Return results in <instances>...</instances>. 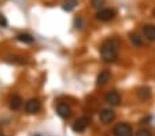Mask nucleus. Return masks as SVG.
<instances>
[{"label": "nucleus", "mask_w": 155, "mask_h": 136, "mask_svg": "<svg viewBox=\"0 0 155 136\" xmlns=\"http://www.w3.org/2000/svg\"><path fill=\"white\" fill-rule=\"evenodd\" d=\"M120 54V40L117 37L106 38L100 45V56H102L103 62L111 63L115 62Z\"/></svg>", "instance_id": "nucleus-1"}, {"label": "nucleus", "mask_w": 155, "mask_h": 136, "mask_svg": "<svg viewBox=\"0 0 155 136\" xmlns=\"http://www.w3.org/2000/svg\"><path fill=\"white\" fill-rule=\"evenodd\" d=\"M113 136H133V131L128 122H120L113 129Z\"/></svg>", "instance_id": "nucleus-2"}, {"label": "nucleus", "mask_w": 155, "mask_h": 136, "mask_svg": "<svg viewBox=\"0 0 155 136\" xmlns=\"http://www.w3.org/2000/svg\"><path fill=\"white\" fill-rule=\"evenodd\" d=\"M115 17V11L113 8H102L96 12V19L100 22H108L114 19Z\"/></svg>", "instance_id": "nucleus-3"}, {"label": "nucleus", "mask_w": 155, "mask_h": 136, "mask_svg": "<svg viewBox=\"0 0 155 136\" xmlns=\"http://www.w3.org/2000/svg\"><path fill=\"white\" fill-rule=\"evenodd\" d=\"M114 118H115V113H114V110H113V109H103V110H100L99 120H100V122H102V124H104V125L111 124V122L114 121Z\"/></svg>", "instance_id": "nucleus-4"}, {"label": "nucleus", "mask_w": 155, "mask_h": 136, "mask_svg": "<svg viewBox=\"0 0 155 136\" xmlns=\"http://www.w3.org/2000/svg\"><path fill=\"white\" fill-rule=\"evenodd\" d=\"M88 127H89V118L88 117H80L71 125V128H73V131L76 133H82Z\"/></svg>", "instance_id": "nucleus-5"}, {"label": "nucleus", "mask_w": 155, "mask_h": 136, "mask_svg": "<svg viewBox=\"0 0 155 136\" xmlns=\"http://www.w3.org/2000/svg\"><path fill=\"white\" fill-rule=\"evenodd\" d=\"M104 101L106 103H108L110 106H118L121 103V95L118 91L113 89V91H108L107 94L104 95Z\"/></svg>", "instance_id": "nucleus-6"}, {"label": "nucleus", "mask_w": 155, "mask_h": 136, "mask_svg": "<svg viewBox=\"0 0 155 136\" xmlns=\"http://www.w3.org/2000/svg\"><path fill=\"white\" fill-rule=\"evenodd\" d=\"M41 109V103L38 99L36 98H32L29 99V101L25 103V111L28 113V114H36V113H38Z\"/></svg>", "instance_id": "nucleus-7"}, {"label": "nucleus", "mask_w": 155, "mask_h": 136, "mask_svg": "<svg viewBox=\"0 0 155 136\" xmlns=\"http://www.w3.org/2000/svg\"><path fill=\"white\" fill-rule=\"evenodd\" d=\"M56 113H58V115L61 118L66 120L71 115V109L68 103H58V106H56Z\"/></svg>", "instance_id": "nucleus-8"}, {"label": "nucleus", "mask_w": 155, "mask_h": 136, "mask_svg": "<svg viewBox=\"0 0 155 136\" xmlns=\"http://www.w3.org/2000/svg\"><path fill=\"white\" fill-rule=\"evenodd\" d=\"M143 36L148 40V41H155V25L146 24L143 25Z\"/></svg>", "instance_id": "nucleus-9"}, {"label": "nucleus", "mask_w": 155, "mask_h": 136, "mask_svg": "<svg viewBox=\"0 0 155 136\" xmlns=\"http://www.w3.org/2000/svg\"><path fill=\"white\" fill-rule=\"evenodd\" d=\"M22 103L24 102H22V98H21L19 95H12L8 101V107L12 111H17V110H19L22 107Z\"/></svg>", "instance_id": "nucleus-10"}, {"label": "nucleus", "mask_w": 155, "mask_h": 136, "mask_svg": "<svg viewBox=\"0 0 155 136\" xmlns=\"http://www.w3.org/2000/svg\"><path fill=\"white\" fill-rule=\"evenodd\" d=\"M110 78H111V73L108 70H103L99 73V76H97L96 78V85L97 87H103L106 85V84L110 81Z\"/></svg>", "instance_id": "nucleus-11"}, {"label": "nucleus", "mask_w": 155, "mask_h": 136, "mask_svg": "<svg viewBox=\"0 0 155 136\" xmlns=\"http://www.w3.org/2000/svg\"><path fill=\"white\" fill-rule=\"evenodd\" d=\"M136 94H137V98L140 99V101H148V99L151 98L152 92H151V88H150V87L144 85V87H140Z\"/></svg>", "instance_id": "nucleus-12"}, {"label": "nucleus", "mask_w": 155, "mask_h": 136, "mask_svg": "<svg viewBox=\"0 0 155 136\" xmlns=\"http://www.w3.org/2000/svg\"><path fill=\"white\" fill-rule=\"evenodd\" d=\"M17 40L21 43H24V44H32L35 41V37L29 33H21V35L17 36Z\"/></svg>", "instance_id": "nucleus-13"}, {"label": "nucleus", "mask_w": 155, "mask_h": 136, "mask_svg": "<svg viewBox=\"0 0 155 136\" xmlns=\"http://www.w3.org/2000/svg\"><path fill=\"white\" fill-rule=\"evenodd\" d=\"M129 38H130V43L135 45V47H141V45L144 44L143 37H140L137 33H130V35H129Z\"/></svg>", "instance_id": "nucleus-14"}, {"label": "nucleus", "mask_w": 155, "mask_h": 136, "mask_svg": "<svg viewBox=\"0 0 155 136\" xmlns=\"http://www.w3.org/2000/svg\"><path fill=\"white\" fill-rule=\"evenodd\" d=\"M77 4H78L77 0H64L63 2V10L64 11H73V10L77 7Z\"/></svg>", "instance_id": "nucleus-15"}, {"label": "nucleus", "mask_w": 155, "mask_h": 136, "mask_svg": "<svg viewBox=\"0 0 155 136\" xmlns=\"http://www.w3.org/2000/svg\"><path fill=\"white\" fill-rule=\"evenodd\" d=\"M91 4L95 10H102V8H104L106 0H91Z\"/></svg>", "instance_id": "nucleus-16"}, {"label": "nucleus", "mask_w": 155, "mask_h": 136, "mask_svg": "<svg viewBox=\"0 0 155 136\" xmlns=\"http://www.w3.org/2000/svg\"><path fill=\"white\" fill-rule=\"evenodd\" d=\"M136 136H152V133L148 129H146V128H141V129H139L136 132Z\"/></svg>", "instance_id": "nucleus-17"}, {"label": "nucleus", "mask_w": 155, "mask_h": 136, "mask_svg": "<svg viewBox=\"0 0 155 136\" xmlns=\"http://www.w3.org/2000/svg\"><path fill=\"white\" fill-rule=\"evenodd\" d=\"M7 25H8V22H7V18L4 17L3 14H0V26H2V28H7Z\"/></svg>", "instance_id": "nucleus-18"}, {"label": "nucleus", "mask_w": 155, "mask_h": 136, "mask_svg": "<svg viewBox=\"0 0 155 136\" xmlns=\"http://www.w3.org/2000/svg\"><path fill=\"white\" fill-rule=\"evenodd\" d=\"M152 15H154V17H155V8L152 10Z\"/></svg>", "instance_id": "nucleus-19"}, {"label": "nucleus", "mask_w": 155, "mask_h": 136, "mask_svg": "<svg viewBox=\"0 0 155 136\" xmlns=\"http://www.w3.org/2000/svg\"><path fill=\"white\" fill-rule=\"evenodd\" d=\"M0 136H7V135H2V133H0Z\"/></svg>", "instance_id": "nucleus-20"}, {"label": "nucleus", "mask_w": 155, "mask_h": 136, "mask_svg": "<svg viewBox=\"0 0 155 136\" xmlns=\"http://www.w3.org/2000/svg\"><path fill=\"white\" fill-rule=\"evenodd\" d=\"M33 136H40V135H33Z\"/></svg>", "instance_id": "nucleus-21"}]
</instances>
